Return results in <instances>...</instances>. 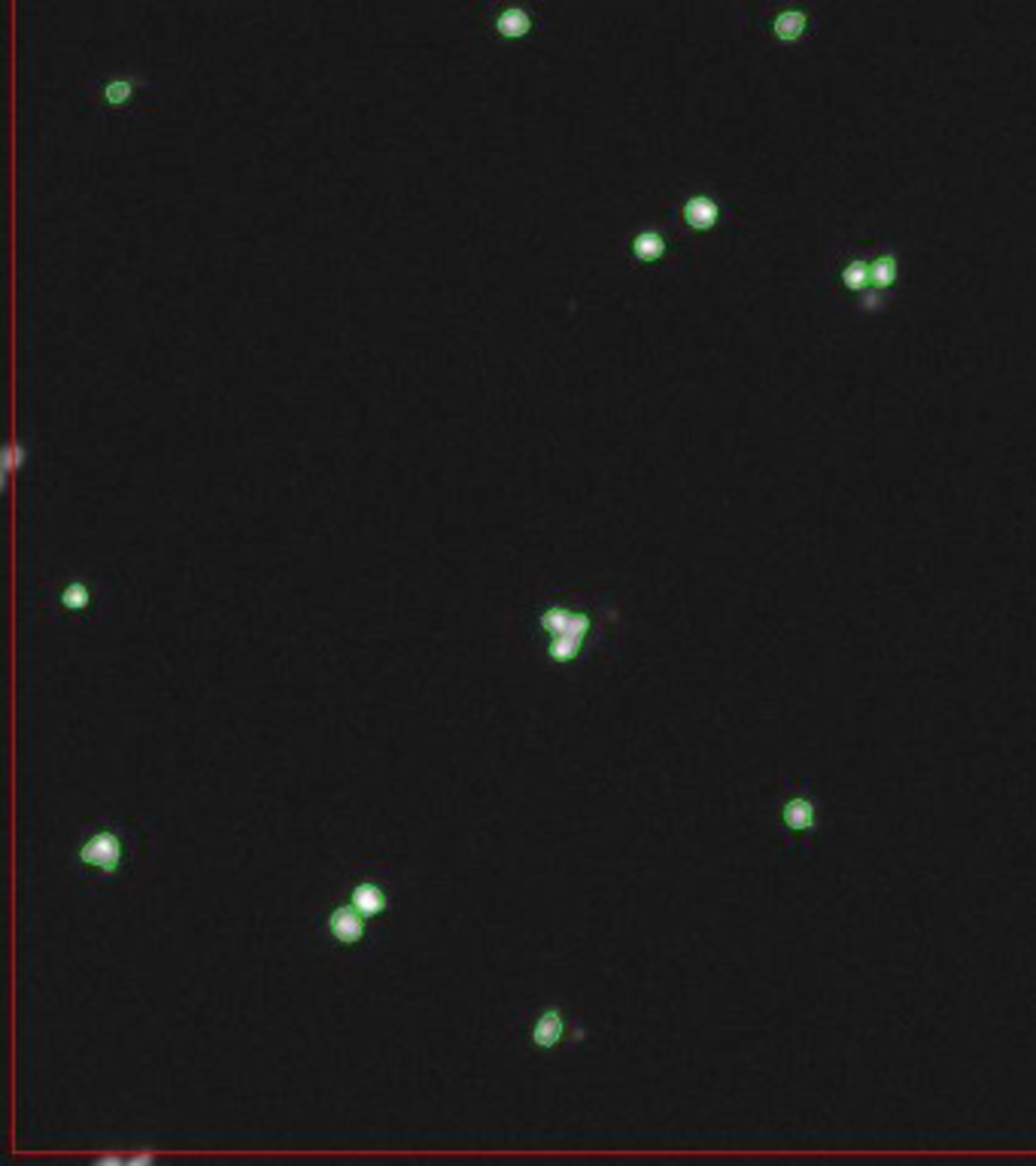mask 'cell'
<instances>
[{"mask_svg":"<svg viewBox=\"0 0 1036 1166\" xmlns=\"http://www.w3.org/2000/svg\"><path fill=\"white\" fill-rule=\"evenodd\" d=\"M535 623L548 638V660L554 666H568L605 644L617 626V608L602 596L560 592L541 605Z\"/></svg>","mask_w":1036,"mask_h":1166,"instance_id":"1","label":"cell"},{"mask_svg":"<svg viewBox=\"0 0 1036 1166\" xmlns=\"http://www.w3.org/2000/svg\"><path fill=\"white\" fill-rule=\"evenodd\" d=\"M131 851H134V845H131L128 833L119 823L101 821L85 829L83 841L77 847V859L79 865L97 871L103 878H116L119 871L128 865Z\"/></svg>","mask_w":1036,"mask_h":1166,"instance_id":"2","label":"cell"},{"mask_svg":"<svg viewBox=\"0 0 1036 1166\" xmlns=\"http://www.w3.org/2000/svg\"><path fill=\"white\" fill-rule=\"evenodd\" d=\"M155 91V83L143 73L116 71V73H97L85 85V97L95 109L103 113H131L140 103L149 101Z\"/></svg>","mask_w":1036,"mask_h":1166,"instance_id":"3","label":"cell"},{"mask_svg":"<svg viewBox=\"0 0 1036 1166\" xmlns=\"http://www.w3.org/2000/svg\"><path fill=\"white\" fill-rule=\"evenodd\" d=\"M487 25L489 31L496 34V40L508 46L526 43L532 40L535 34L541 31V16L535 3H526V0H502V3H493L487 9Z\"/></svg>","mask_w":1036,"mask_h":1166,"instance_id":"4","label":"cell"},{"mask_svg":"<svg viewBox=\"0 0 1036 1166\" xmlns=\"http://www.w3.org/2000/svg\"><path fill=\"white\" fill-rule=\"evenodd\" d=\"M584 1036H586L584 1026L574 1024L560 1006H544L532 1018V1024H529V1045H532L535 1051H554L560 1045L572 1042V1039L578 1042Z\"/></svg>","mask_w":1036,"mask_h":1166,"instance_id":"5","label":"cell"},{"mask_svg":"<svg viewBox=\"0 0 1036 1166\" xmlns=\"http://www.w3.org/2000/svg\"><path fill=\"white\" fill-rule=\"evenodd\" d=\"M781 827L791 835H809L817 829V799L805 787L793 790L781 802Z\"/></svg>","mask_w":1036,"mask_h":1166,"instance_id":"6","label":"cell"},{"mask_svg":"<svg viewBox=\"0 0 1036 1166\" xmlns=\"http://www.w3.org/2000/svg\"><path fill=\"white\" fill-rule=\"evenodd\" d=\"M326 929L329 936L335 939L338 945L344 948H356L368 939V917L362 911H356L353 905H335L326 917Z\"/></svg>","mask_w":1036,"mask_h":1166,"instance_id":"7","label":"cell"},{"mask_svg":"<svg viewBox=\"0 0 1036 1166\" xmlns=\"http://www.w3.org/2000/svg\"><path fill=\"white\" fill-rule=\"evenodd\" d=\"M350 905H353L356 911H362L368 921H374V917H380L389 909V896H387V890H383V884H377V881H371V878H362V881H356L353 890H350Z\"/></svg>","mask_w":1036,"mask_h":1166,"instance_id":"8","label":"cell"},{"mask_svg":"<svg viewBox=\"0 0 1036 1166\" xmlns=\"http://www.w3.org/2000/svg\"><path fill=\"white\" fill-rule=\"evenodd\" d=\"M681 216H684V222H687L693 231H708V228H715V225H717L721 207H717L711 198H705V195H693V198L684 201Z\"/></svg>","mask_w":1036,"mask_h":1166,"instance_id":"9","label":"cell"},{"mask_svg":"<svg viewBox=\"0 0 1036 1166\" xmlns=\"http://www.w3.org/2000/svg\"><path fill=\"white\" fill-rule=\"evenodd\" d=\"M666 250H669V246H666V238L654 228L638 231V234H632V240H630L632 258L642 264H657L660 258L666 256Z\"/></svg>","mask_w":1036,"mask_h":1166,"instance_id":"10","label":"cell"},{"mask_svg":"<svg viewBox=\"0 0 1036 1166\" xmlns=\"http://www.w3.org/2000/svg\"><path fill=\"white\" fill-rule=\"evenodd\" d=\"M91 599H95V590H91L89 580H83V577L67 580L59 592V605L67 611V614H83V611H89Z\"/></svg>","mask_w":1036,"mask_h":1166,"instance_id":"11","label":"cell"},{"mask_svg":"<svg viewBox=\"0 0 1036 1166\" xmlns=\"http://www.w3.org/2000/svg\"><path fill=\"white\" fill-rule=\"evenodd\" d=\"M0 465H3V487H9L16 471H22L28 465V443L22 441V437L9 441L7 450H3V462H0Z\"/></svg>","mask_w":1036,"mask_h":1166,"instance_id":"12","label":"cell"},{"mask_svg":"<svg viewBox=\"0 0 1036 1166\" xmlns=\"http://www.w3.org/2000/svg\"><path fill=\"white\" fill-rule=\"evenodd\" d=\"M805 31V16L803 13H781L775 19V34L781 40H797Z\"/></svg>","mask_w":1036,"mask_h":1166,"instance_id":"13","label":"cell"},{"mask_svg":"<svg viewBox=\"0 0 1036 1166\" xmlns=\"http://www.w3.org/2000/svg\"><path fill=\"white\" fill-rule=\"evenodd\" d=\"M845 286L848 288H863L866 282H872V264H863V262H851L848 268H845Z\"/></svg>","mask_w":1036,"mask_h":1166,"instance_id":"14","label":"cell"},{"mask_svg":"<svg viewBox=\"0 0 1036 1166\" xmlns=\"http://www.w3.org/2000/svg\"><path fill=\"white\" fill-rule=\"evenodd\" d=\"M894 280H896V262L890 256H882L876 264H872V282H876L878 288H888Z\"/></svg>","mask_w":1036,"mask_h":1166,"instance_id":"15","label":"cell"}]
</instances>
